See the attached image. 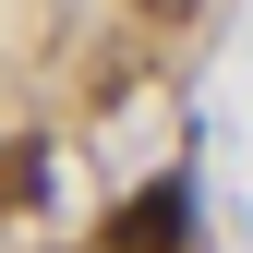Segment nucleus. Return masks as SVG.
<instances>
[{
    "label": "nucleus",
    "instance_id": "1",
    "mask_svg": "<svg viewBox=\"0 0 253 253\" xmlns=\"http://www.w3.org/2000/svg\"><path fill=\"white\" fill-rule=\"evenodd\" d=\"M193 241V205H181V181H145V193L109 205V253H181Z\"/></svg>",
    "mask_w": 253,
    "mask_h": 253
},
{
    "label": "nucleus",
    "instance_id": "2",
    "mask_svg": "<svg viewBox=\"0 0 253 253\" xmlns=\"http://www.w3.org/2000/svg\"><path fill=\"white\" fill-rule=\"evenodd\" d=\"M133 12H145V24H181V12H193V0H133Z\"/></svg>",
    "mask_w": 253,
    "mask_h": 253
}]
</instances>
